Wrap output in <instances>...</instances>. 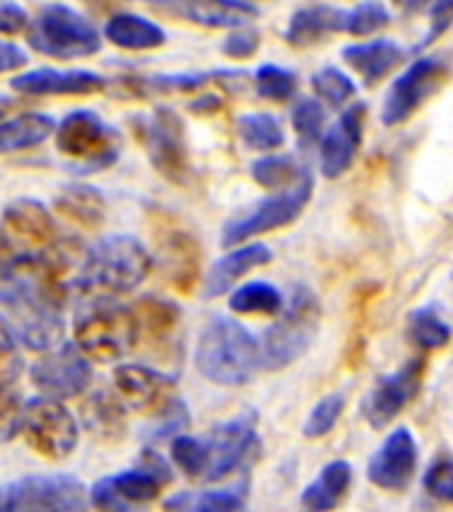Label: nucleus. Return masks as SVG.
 I'll list each match as a JSON object with an SVG mask.
<instances>
[{
  "label": "nucleus",
  "instance_id": "f257e3e1",
  "mask_svg": "<svg viewBox=\"0 0 453 512\" xmlns=\"http://www.w3.org/2000/svg\"><path fill=\"white\" fill-rule=\"evenodd\" d=\"M64 272L43 254H11L0 264V307L30 350H51L64 334Z\"/></svg>",
  "mask_w": 453,
  "mask_h": 512
},
{
  "label": "nucleus",
  "instance_id": "f03ea898",
  "mask_svg": "<svg viewBox=\"0 0 453 512\" xmlns=\"http://www.w3.org/2000/svg\"><path fill=\"white\" fill-rule=\"evenodd\" d=\"M152 270V256L139 238L107 235L88 248L80 262L75 288L88 302L131 294Z\"/></svg>",
  "mask_w": 453,
  "mask_h": 512
},
{
  "label": "nucleus",
  "instance_id": "7ed1b4c3",
  "mask_svg": "<svg viewBox=\"0 0 453 512\" xmlns=\"http://www.w3.org/2000/svg\"><path fill=\"white\" fill-rule=\"evenodd\" d=\"M195 366L208 382L240 387L262 368L259 339L243 323L219 315L200 334Z\"/></svg>",
  "mask_w": 453,
  "mask_h": 512
},
{
  "label": "nucleus",
  "instance_id": "20e7f679",
  "mask_svg": "<svg viewBox=\"0 0 453 512\" xmlns=\"http://www.w3.org/2000/svg\"><path fill=\"white\" fill-rule=\"evenodd\" d=\"M142 336L134 307L115 304L112 299L88 302L72 323V342L88 360L115 363L134 350Z\"/></svg>",
  "mask_w": 453,
  "mask_h": 512
},
{
  "label": "nucleus",
  "instance_id": "39448f33",
  "mask_svg": "<svg viewBox=\"0 0 453 512\" xmlns=\"http://www.w3.org/2000/svg\"><path fill=\"white\" fill-rule=\"evenodd\" d=\"M171 478V464L155 448H144L136 467L96 480L88 488V502L96 512H142L158 499Z\"/></svg>",
  "mask_w": 453,
  "mask_h": 512
},
{
  "label": "nucleus",
  "instance_id": "423d86ee",
  "mask_svg": "<svg viewBox=\"0 0 453 512\" xmlns=\"http://www.w3.org/2000/svg\"><path fill=\"white\" fill-rule=\"evenodd\" d=\"M320 326V302L307 286H296L288 304H283L280 318L264 331L259 350L262 366L270 371L286 368L310 350Z\"/></svg>",
  "mask_w": 453,
  "mask_h": 512
},
{
  "label": "nucleus",
  "instance_id": "0eeeda50",
  "mask_svg": "<svg viewBox=\"0 0 453 512\" xmlns=\"http://www.w3.org/2000/svg\"><path fill=\"white\" fill-rule=\"evenodd\" d=\"M54 134L56 150L67 158L75 174L104 171L120 155V134L91 110L70 112Z\"/></svg>",
  "mask_w": 453,
  "mask_h": 512
},
{
  "label": "nucleus",
  "instance_id": "6e6552de",
  "mask_svg": "<svg viewBox=\"0 0 453 512\" xmlns=\"http://www.w3.org/2000/svg\"><path fill=\"white\" fill-rule=\"evenodd\" d=\"M27 38L32 48L51 59H83L102 48V38L86 16L75 8L51 3L27 24Z\"/></svg>",
  "mask_w": 453,
  "mask_h": 512
},
{
  "label": "nucleus",
  "instance_id": "1a4fd4ad",
  "mask_svg": "<svg viewBox=\"0 0 453 512\" xmlns=\"http://www.w3.org/2000/svg\"><path fill=\"white\" fill-rule=\"evenodd\" d=\"M88 488L67 472L24 475L0 486V512H88Z\"/></svg>",
  "mask_w": 453,
  "mask_h": 512
},
{
  "label": "nucleus",
  "instance_id": "9d476101",
  "mask_svg": "<svg viewBox=\"0 0 453 512\" xmlns=\"http://www.w3.org/2000/svg\"><path fill=\"white\" fill-rule=\"evenodd\" d=\"M22 435L35 454L46 456L51 462L67 459L80 440L78 422L70 408L48 395H38L24 403Z\"/></svg>",
  "mask_w": 453,
  "mask_h": 512
},
{
  "label": "nucleus",
  "instance_id": "9b49d317",
  "mask_svg": "<svg viewBox=\"0 0 453 512\" xmlns=\"http://www.w3.org/2000/svg\"><path fill=\"white\" fill-rule=\"evenodd\" d=\"M136 123L142 126L139 136L158 174L174 184L190 182V147H187V131H184V120L179 118V112L171 107H155L147 118H139Z\"/></svg>",
  "mask_w": 453,
  "mask_h": 512
},
{
  "label": "nucleus",
  "instance_id": "f8f14e48",
  "mask_svg": "<svg viewBox=\"0 0 453 512\" xmlns=\"http://www.w3.org/2000/svg\"><path fill=\"white\" fill-rule=\"evenodd\" d=\"M312 190H315V182H312L310 171H304L302 179L288 187V190H280L278 195L262 200L259 206H254L246 214L235 216L227 227H224V246H238L243 240L256 238V235H264V232L280 230V227H288L291 222L299 219L307 203L312 200Z\"/></svg>",
  "mask_w": 453,
  "mask_h": 512
},
{
  "label": "nucleus",
  "instance_id": "ddd939ff",
  "mask_svg": "<svg viewBox=\"0 0 453 512\" xmlns=\"http://www.w3.org/2000/svg\"><path fill=\"white\" fill-rule=\"evenodd\" d=\"M448 72H451V64L443 56H419L414 64H408V70L392 83L384 96V126H400L416 110H422V104L443 88Z\"/></svg>",
  "mask_w": 453,
  "mask_h": 512
},
{
  "label": "nucleus",
  "instance_id": "4468645a",
  "mask_svg": "<svg viewBox=\"0 0 453 512\" xmlns=\"http://www.w3.org/2000/svg\"><path fill=\"white\" fill-rule=\"evenodd\" d=\"M206 480H222L230 472L240 470L251 456L262 448L256 432V411H243L227 422L216 424L206 438Z\"/></svg>",
  "mask_w": 453,
  "mask_h": 512
},
{
  "label": "nucleus",
  "instance_id": "2eb2a0df",
  "mask_svg": "<svg viewBox=\"0 0 453 512\" xmlns=\"http://www.w3.org/2000/svg\"><path fill=\"white\" fill-rule=\"evenodd\" d=\"M30 379L48 398H78L91 384V360L75 347V342H59L32 363Z\"/></svg>",
  "mask_w": 453,
  "mask_h": 512
},
{
  "label": "nucleus",
  "instance_id": "dca6fc26",
  "mask_svg": "<svg viewBox=\"0 0 453 512\" xmlns=\"http://www.w3.org/2000/svg\"><path fill=\"white\" fill-rule=\"evenodd\" d=\"M424 368H427V363L422 358H411L398 371L376 379L371 392L363 398V408H360L363 419L376 430L387 427L408 403H414V398L422 390Z\"/></svg>",
  "mask_w": 453,
  "mask_h": 512
},
{
  "label": "nucleus",
  "instance_id": "f3484780",
  "mask_svg": "<svg viewBox=\"0 0 453 512\" xmlns=\"http://www.w3.org/2000/svg\"><path fill=\"white\" fill-rule=\"evenodd\" d=\"M419 470V446L408 427H395L368 459V480L384 491H406Z\"/></svg>",
  "mask_w": 453,
  "mask_h": 512
},
{
  "label": "nucleus",
  "instance_id": "a211bd4d",
  "mask_svg": "<svg viewBox=\"0 0 453 512\" xmlns=\"http://www.w3.org/2000/svg\"><path fill=\"white\" fill-rule=\"evenodd\" d=\"M3 235L8 243L24 246L22 254H40L62 240L54 214L32 198H19L3 208Z\"/></svg>",
  "mask_w": 453,
  "mask_h": 512
},
{
  "label": "nucleus",
  "instance_id": "6ab92c4d",
  "mask_svg": "<svg viewBox=\"0 0 453 512\" xmlns=\"http://www.w3.org/2000/svg\"><path fill=\"white\" fill-rule=\"evenodd\" d=\"M366 115V104H350L334 126L320 136V171L326 179H339L350 171V166L358 158L360 144H363Z\"/></svg>",
  "mask_w": 453,
  "mask_h": 512
},
{
  "label": "nucleus",
  "instance_id": "aec40b11",
  "mask_svg": "<svg viewBox=\"0 0 453 512\" xmlns=\"http://www.w3.org/2000/svg\"><path fill=\"white\" fill-rule=\"evenodd\" d=\"M211 83H219L224 88L240 91L246 83L243 70H219V72H190V75H150V78H123L118 80V94L134 96V99H150V96H171L190 94V91H203Z\"/></svg>",
  "mask_w": 453,
  "mask_h": 512
},
{
  "label": "nucleus",
  "instance_id": "412c9836",
  "mask_svg": "<svg viewBox=\"0 0 453 512\" xmlns=\"http://www.w3.org/2000/svg\"><path fill=\"white\" fill-rule=\"evenodd\" d=\"M115 387L126 406H131L134 411L158 414L160 408L174 398L176 379L150 366H142V363H120L115 368Z\"/></svg>",
  "mask_w": 453,
  "mask_h": 512
},
{
  "label": "nucleus",
  "instance_id": "4be33fe9",
  "mask_svg": "<svg viewBox=\"0 0 453 512\" xmlns=\"http://www.w3.org/2000/svg\"><path fill=\"white\" fill-rule=\"evenodd\" d=\"M136 3L160 8L166 14L203 27H240L259 14V8L248 0H136Z\"/></svg>",
  "mask_w": 453,
  "mask_h": 512
},
{
  "label": "nucleus",
  "instance_id": "5701e85b",
  "mask_svg": "<svg viewBox=\"0 0 453 512\" xmlns=\"http://www.w3.org/2000/svg\"><path fill=\"white\" fill-rule=\"evenodd\" d=\"M107 86L102 75L88 70H30L16 75L11 88L27 96H88L99 94Z\"/></svg>",
  "mask_w": 453,
  "mask_h": 512
},
{
  "label": "nucleus",
  "instance_id": "b1692460",
  "mask_svg": "<svg viewBox=\"0 0 453 512\" xmlns=\"http://www.w3.org/2000/svg\"><path fill=\"white\" fill-rule=\"evenodd\" d=\"M270 262L272 251L264 243H248V246L235 248L230 254H224L222 259H216L214 267L208 270L206 296L214 299V296L227 294L240 278H246L248 272H254L256 267H264Z\"/></svg>",
  "mask_w": 453,
  "mask_h": 512
},
{
  "label": "nucleus",
  "instance_id": "393cba45",
  "mask_svg": "<svg viewBox=\"0 0 453 512\" xmlns=\"http://www.w3.org/2000/svg\"><path fill=\"white\" fill-rule=\"evenodd\" d=\"M344 62L350 64L352 70L358 72L366 86H376L379 80L390 75L400 62L406 51L395 43V40L379 38L368 40V43H352L342 51Z\"/></svg>",
  "mask_w": 453,
  "mask_h": 512
},
{
  "label": "nucleus",
  "instance_id": "a878e982",
  "mask_svg": "<svg viewBox=\"0 0 453 512\" xmlns=\"http://www.w3.org/2000/svg\"><path fill=\"white\" fill-rule=\"evenodd\" d=\"M352 486V464L344 459L328 462L318 478L302 491V507L307 512H334L344 502Z\"/></svg>",
  "mask_w": 453,
  "mask_h": 512
},
{
  "label": "nucleus",
  "instance_id": "bb28decb",
  "mask_svg": "<svg viewBox=\"0 0 453 512\" xmlns=\"http://www.w3.org/2000/svg\"><path fill=\"white\" fill-rule=\"evenodd\" d=\"M160 254L166 264L168 278L179 291H190L200 267V248L190 232L168 230L160 243Z\"/></svg>",
  "mask_w": 453,
  "mask_h": 512
},
{
  "label": "nucleus",
  "instance_id": "cd10ccee",
  "mask_svg": "<svg viewBox=\"0 0 453 512\" xmlns=\"http://www.w3.org/2000/svg\"><path fill=\"white\" fill-rule=\"evenodd\" d=\"M344 11L334 6H307L299 8L288 22L286 40L296 48L315 46L334 32H342Z\"/></svg>",
  "mask_w": 453,
  "mask_h": 512
},
{
  "label": "nucleus",
  "instance_id": "c85d7f7f",
  "mask_svg": "<svg viewBox=\"0 0 453 512\" xmlns=\"http://www.w3.org/2000/svg\"><path fill=\"white\" fill-rule=\"evenodd\" d=\"M104 38L128 51H150L166 43V30L139 14H115L104 24Z\"/></svg>",
  "mask_w": 453,
  "mask_h": 512
},
{
  "label": "nucleus",
  "instance_id": "c756f323",
  "mask_svg": "<svg viewBox=\"0 0 453 512\" xmlns=\"http://www.w3.org/2000/svg\"><path fill=\"white\" fill-rule=\"evenodd\" d=\"M83 427L99 440H120L126 435V406L118 395L99 390L83 403Z\"/></svg>",
  "mask_w": 453,
  "mask_h": 512
},
{
  "label": "nucleus",
  "instance_id": "7c9ffc66",
  "mask_svg": "<svg viewBox=\"0 0 453 512\" xmlns=\"http://www.w3.org/2000/svg\"><path fill=\"white\" fill-rule=\"evenodd\" d=\"M54 131V118L43 115V112H24V115H16V118L0 120V155L32 150V147L46 142Z\"/></svg>",
  "mask_w": 453,
  "mask_h": 512
},
{
  "label": "nucleus",
  "instance_id": "2f4dec72",
  "mask_svg": "<svg viewBox=\"0 0 453 512\" xmlns=\"http://www.w3.org/2000/svg\"><path fill=\"white\" fill-rule=\"evenodd\" d=\"M56 208H59V214H64L70 222L80 224V227H86V230L102 227V222L107 219V200L91 184L64 187L62 195L56 198Z\"/></svg>",
  "mask_w": 453,
  "mask_h": 512
},
{
  "label": "nucleus",
  "instance_id": "473e14b6",
  "mask_svg": "<svg viewBox=\"0 0 453 512\" xmlns=\"http://www.w3.org/2000/svg\"><path fill=\"white\" fill-rule=\"evenodd\" d=\"M246 494L238 488L227 491H182L166 499L163 512H240Z\"/></svg>",
  "mask_w": 453,
  "mask_h": 512
},
{
  "label": "nucleus",
  "instance_id": "72a5a7b5",
  "mask_svg": "<svg viewBox=\"0 0 453 512\" xmlns=\"http://www.w3.org/2000/svg\"><path fill=\"white\" fill-rule=\"evenodd\" d=\"M406 334L411 344H416L419 350H440V347H446L451 342L453 331L435 304H424V307L408 315Z\"/></svg>",
  "mask_w": 453,
  "mask_h": 512
},
{
  "label": "nucleus",
  "instance_id": "f704fd0d",
  "mask_svg": "<svg viewBox=\"0 0 453 512\" xmlns=\"http://www.w3.org/2000/svg\"><path fill=\"white\" fill-rule=\"evenodd\" d=\"M238 134L246 147L259 152L280 150L283 142H286L280 120L275 115H270V112H248V115H240Z\"/></svg>",
  "mask_w": 453,
  "mask_h": 512
},
{
  "label": "nucleus",
  "instance_id": "c9c22d12",
  "mask_svg": "<svg viewBox=\"0 0 453 512\" xmlns=\"http://www.w3.org/2000/svg\"><path fill=\"white\" fill-rule=\"evenodd\" d=\"M230 310L238 315H278L283 310V296L270 283H246L238 291H232Z\"/></svg>",
  "mask_w": 453,
  "mask_h": 512
},
{
  "label": "nucleus",
  "instance_id": "e433bc0d",
  "mask_svg": "<svg viewBox=\"0 0 453 512\" xmlns=\"http://www.w3.org/2000/svg\"><path fill=\"white\" fill-rule=\"evenodd\" d=\"M307 168H302L291 155H267L251 166V176L264 190H288L294 187Z\"/></svg>",
  "mask_w": 453,
  "mask_h": 512
},
{
  "label": "nucleus",
  "instance_id": "4c0bfd02",
  "mask_svg": "<svg viewBox=\"0 0 453 512\" xmlns=\"http://www.w3.org/2000/svg\"><path fill=\"white\" fill-rule=\"evenodd\" d=\"M134 315L139 320V328L142 334L147 331L150 336H166L171 334L179 323V307L168 299H160V296H142L139 302L134 304Z\"/></svg>",
  "mask_w": 453,
  "mask_h": 512
},
{
  "label": "nucleus",
  "instance_id": "58836bf2",
  "mask_svg": "<svg viewBox=\"0 0 453 512\" xmlns=\"http://www.w3.org/2000/svg\"><path fill=\"white\" fill-rule=\"evenodd\" d=\"M312 88H315V94L320 96L318 102H326L331 107H344V104L350 102L358 86H355V80L342 72L339 67H323L312 75Z\"/></svg>",
  "mask_w": 453,
  "mask_h": 512
},
{
  "label": "nucleus",
  "instance_id": "ea45409f",
  "mask_svg": "<svg viewBox=\"0 0 453 512\" xmlns=\"http://www.w3.org/2000/svg\"><path fill=\"white\" fill-rule=\"evenodd\" d=\"M390 24V11L379 0H363L352 11H344V24L342 32H350V35H374V32L384 30Z\"/></svg>",
  "mask_w": 453,
  "mask_h": 512
},
{
  "label": "nucleus",
  "instance_id": "a19ab883",
  "mask_svg": "<svg viewBox=\"0 0 453 512\" xmlns=\"http://www.w3.org/2000/svg\"><path fill=\"white\" fill-rule=\"evenodd\" d=\"M256 91L262 99H270V102H288L291 96L296 94V86L299 80L291 70L280 67V64H262L254 75Z\"/></svg>",
  "mask_w": 453,
  "mask_h": 512
},
{
  "label": "nucleus",
  "instance_id": "79ce46f5",
  "mask_svg": "<svg viewBox=\"0 0 453 512\" xmlns=\"http://www.w3.org/2000/svg\"><path fill=\"white\" fill-rule=\"evenodd\" d=\"M291 123H294V131L299 136L302 147H310V144L320 142L323 128H326L323 102H318V99H299L294 112H291Z\"/></svg>",
  "mask_w": 453,
  "mask_h": 512
},
{
  "label": "nucleus",
  "instance_id": "37998d69",
  "mask_svg": "<svg viewBox=\"0 0 453 512\" xmlns=\"http://www.w3.org/2000/svg\"><path fill=\"white\" fill-rule=\"evenodd\" d=\"M171 459L187 478H206V443L192 435H176L171 438Z\"/></svg>",
  "mask_w": 453,
  "mask_h": 512
},
{
  "label": "nucleus",
  "instance_id": "c03bdc74",
  "mask_svg": "<svg viewBox=\"0 0 453 512\" xmlns=\"http://www.w3.org/2000/svg\"><path fill=\"white\" fill-rule=\"evenodd\" d=\"M344 406H347V400H344L342 392H331L323 400H318L310 416H307V422H304V435L307 438H323V435H328L339 424V419H342Z\"/></svg>",
  "mask_w": 453,
  "mask_h": 512
},
{
  "label": "nucleus",
  "instance_id": "a18cd8bd",
  "mask_svg": "<svg viewBox=\"0 0 453 512\" xmlns=\"http://www.w3.org/2000/svg\"><path fill=\"white\" fill-rule=\"evenodd\" d=\"M22 350L16 339L14 328L8 326V320L0 315V387H8L16 376L22 374Z\"/></svg>",
  "mask_w": 453,
  "mask_h": 512
},
{
  "label": "nucleus",
  "instance_id": "49530a36",
  "mask_svg": "<svg viewBox=\"0 0 453 512\" xmlns=\"http://www.w3.org/2000/svg\"><path fill=\"white\" fill-rule=\"evenodd\" d=\"M259 46H262V32L251 24H240V27H232L230 35L224 38L222 51L235 62H243V59H251Z\"/></svg>",
  "mask_w": 453,
  "mask_h": 512
},
{
  "label": "nucleus",
  "instance_id": "de8ad7c7",
  "mask_svg": "<svg viewBox=\"0 0 453 512\" xmlns=\"http://www.w3.org/2000/svg\"><path fill=\"white\" fill-rule=\"evenodd\" d=\"M24 403L14 390L0 387V443L14 440L22 432Z\"/></svg>",
  "mask_w": 453,
  "mask_h": 512
},
{
  "label": "nucleus",
  "instance_id": "09e8293b",
  "mask_svg": "<svg viewBox=\"0 0 453 512\" xmlns=\"http://www.w3.org/2000/svg\"><path fill=\"white\" fill-rule=\"evenodd\" d=\"M424 488L435 499L453 504V456H440L430 464V470L424 472Z\"/></svg>",
  "mask_w": 453,
  "mask_h": 512
},
{
  "label": "nucleus",
  "instance_id": "8fccbe9b",
  "mask_svg": "<svg viewBox=\"0 0 453 512\" xmlns=\"http://www.w3.org/2000/svg\"><path fill=\"white\" fill-rule=\"evenodd\" d=\"M190 422V414H187V406H184L179 398H171L166 406L158 411V424L147 432V438L160 440V438H174V432L184 430Z\"/></svg>",
  "mask_w": 453,
  "mask_h": 512
},
{
  "label": "nucleus",
  "instance_id": "3c124183",
  "mask_svg": "<svg viewBox=\"0 0 453 512\" xmlns=\"http://www.w3.org/2000/svg\"><path fill=\"white\" fill-rule=\"evenodd\" d=\"M453 24V0H432L430 6V32H427V38L424 43H419V48L430 46L435 40L443 35Z\"/></svg>",
  "mask_w": 453,
  "mask_h": 512
},
{
  "label": "nucleus",
  "instance_id": "603ef678",
  "mask_svg": "<svg viewBox=\"0 0 453 512\" xmlns=\"http://www.w3.org/2000/svg\"><path fill=\"white\" fill-rule=\"evenodd\" d=\"M30 16L14 0H0V35H16L27 30Z\"/></svg>",
  "mask_w": 453,
  "mask_h": 512
},
{
  "label": "nucleus",
  "instance_id": "864d4df0",
  "mask_svg": "<svg viewBox=\"0 0 453 512\" xmlns=\"http://www.w3.org/2000/svg\"><path fill=\"white\" fill-rule=\"evenodd\" d=\"M27 64V54L16 43H8V40H0V75L3 72L19 70Z\"/></svg>",
  "mask_w": 453,
  "mask_h": 512
},
{
  "label": "nucleus",
  "instance_id": "5fc2aeb1",
  "mask_svg": "<svg viewBox=\"0 0 453 512\" xmlns=\"http://www.w3.org/2000/svg\"><path fill=\"white\" fill-rule=\"evenodd\" d=\"M190 110L195 112V115H211V112L222 110V99L216 94L200 96V99H195V102L190 104Z\"/></svg>",
  "mask_w": 453,
  "mask_h": 512
},
{
  "label": "nucleus",
  "instance_id": "6e6d98bb",
  "mask_svg": "<svg viewBox=\"0 0 453 512\" xmlns=\"http://www.w3.org/2000/svg\"><path fill=\"white\" fill-rule=\"evenodd\" d=\"M14 254V251H11V243H8L6 240V235H3V232H0V264L6 262L8 256Z\"/></svg>",
  "mask_w": 453,
  "mask_h": 512
},
{
  "label": "nucleus",
  "instance_id": "4d7b16f0",
  "mask_svg": "<svg viewBox=\"0 0 453 512\" xmlns=\"http://www.w3.org/2000/svg\"><path fill=\"white\" fill-rule=\"evenodd\" d=\"M403 3H408V8H411V11H416V8L424 6V0H403Z\"/></svg>",
  "mask_w": 453,
  "mask_h": 512
},
{
  "label": "nucleus",
  "instance_id": "13d9d810",
  "mask_svg": "<svg viewBox=\"0 0 453 512\" xmlns=\"http://www.w3.org/2000/svg\"><path fill=\"white\" fill-rule=\"evenodd\" d=\"M0 115H3V107H0Z\"/></svg>",
  "mask_w": 453,
  "mask_h": 512
}]
</instances>
